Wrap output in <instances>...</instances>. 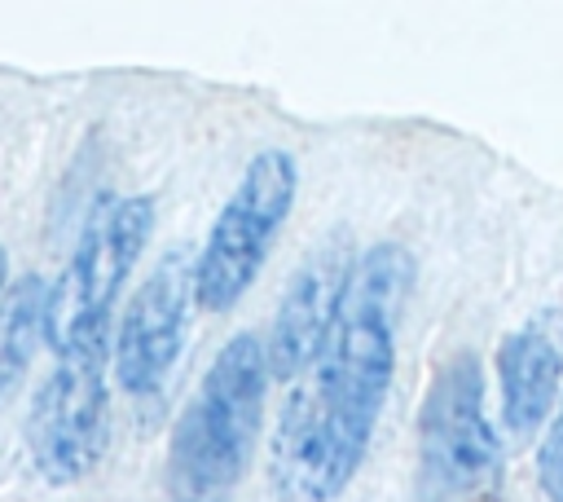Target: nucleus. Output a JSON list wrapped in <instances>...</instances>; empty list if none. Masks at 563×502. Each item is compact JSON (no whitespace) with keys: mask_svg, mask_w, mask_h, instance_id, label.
<instances>
[{"mask_svg":"<svg viewBox=\"0 0 563 502\" xmlns=\"http://www.w3.org/2000/svg\"><path fill=\"white\" fill-rule=\"evenodd\" d=\"M106 339H75L57 348V370L40 383L31 414H26V445L35 467L66 484L97 467L110 432V401H106Z\"/></svg>","mask_w":563,"mask_h":502,"instance_id":"nucleus-6","label":"nucleus"},{"mask_svg":"<svg viewBox=\"0 0 563 502\" xmlns=\"http://www.w3.org/2000/svg\"><path fill=\"white\" fill-rule=\"evenodd\" d=\"M497 383H501V418L515 436H532L559 401L563 388V348L550 330L523 326L497 348Z\"/></svg>","mask_w":563,"mask_h":502,"instance_id":"nucleus-9","label":"nucleus"},{"mask_svg":"<svg viewBox=\"0 0 563 502\" xmlns=\"http://www.w3.org/2000/svg\"><path fill=\"white\" fill-rule=\"evenodd\" d=\"M48 291L53 286L40 273H26L0 299V401L13 392L35 348L48 339Z\"/></svg>","mask_w":563,"mask_h":502,"instance_id":"nucleus-10","label":"nucleus"},{"mask_svg":"<svg viewBox=\"0 0 563 502\" xmlns=\"http://www.w3.org/2000/svg\"><path fill=\"white\" fill-rule=\"evenodd\" d=\"M194 255L189 251H167L150 277L136 286V295L123 308L119 335H114V374L123 392L145 396L154 392L167 370L176 365L189 330V308H194Z\"/></svg>","mask_w":563,"mask_h":502,"instance_id":"nucleus-7","label":"nucleus"},{"mask_svg":"<svg viewBox=\"0 0 563 502\" xmlns=\"http://www.w3.org/2000/svg\"><path fill=\"white\" fill-rule=\"evenodd\" d=\"M268 392L260 335H233L180 410L167 445V502H229L246 476Z\"/></svg>","mask_w":563,"mask_h":502,"instance_id":"nucleus-2","label":"nucleus"},{"mask_svg":"<svg viewBox=\"0 0 563 502\" xmlns=\"http://www.w3.org/2000/svg\"><path fill=\"white\" fill-rule=\"evenodd\" d=\"M537 480H541L550 502H563V405L554 410L550 432H545V440L537 449Z\"/></svg>","mask_w":563,"mask_h":502,"instance_id":"nucleus-11","label":"nucleus"},{"mask_svg":"<svg viewBox=\"0 0 563 502\" xmlns=\"http://www.w3.org/2000/svg\"><path fill=\"white\" fill-rule=\"evenodd\" d=\"M352 264H356V255H352L343 233L325 238V247H317L299 264V273L290 277V286L277 304V317H273V330L264 343L268 379L290 383L317 365V357H321V348L339 321Z\"/></svg>","mask_w":563,"mask_h":502,"instance_id":"nucleus-8","label":"nucleus"},{"mask_svg":"<svg viewBox=\"0 0 563 502\" xmlns=\"http://www.w3.org/2000/svg\"><path fill=\"white\" fill-rule=\"evenodd\" d=\"M299 172L286 150H264L246 163L238 189L220 207L198 260H194V299L211 313L233 308L255 273L264 269V255L286 225L295 207Z\"/></svg>","mask_w":563,"mask_h":502,"instance_id":"nucleus-5","label":"nucleus"},{"mask_svg":"<svg viewBox=\"0 0 563 502\" xmlns=\"http://www.w3.org/2000/svg\"><path fill=\"white\" fill-rule=\"evenodd\" d=\"M418 502H506V454L484 414L475 352H453L422 396Z\"/></svg>","mask_w":563,"mask_h":502,"instance_id":"nucleus-3","label":"nucleus"},{"mask_svg":"<svg viewBox=\"0 0 563 502\" xmlns=\"http://www.w3.org/2000/svg\"><path fill=\"white\" fill-rule=\"evenodd\" d=\"M4 277H9V255H4V247H0V291H4Z\"/></svg>","mask_w":563,"mask_h":502,"instance_id":"nucleus-12","label":"nucleus"},{"mask_svg":"<svg viewBox=\"0 0 563 502\" xmlns=\"http://www.w3.org/2000/svg\"><path fill=\"white\" fill-rule=\"evenodd\" d=\"M413 286V255L378 242L356 255L339 321L277 423V484L303 502H330L356 476L396 365V317Z\"/></svg>","mask_w":563,"mask_h":502,"instance_id":"nucleus-1","label":"nucleus"},{"mask_svg":"<svg viewBox=\"0 0 563 502\" xmlns=\"http://www.w3.org/2000/svg\"><path fill=\"white\" fill-rule=\"evenodd\" d=\"M154 229V203L145 194H101L88 211L79 247L48 291V343L66 348L75 339L110 335V308L145 251Z\"/></svg>","mask_w":563,"mask_h":502,"instance_id":"nucleus-4","label":"nucleus"}]
</instances>
